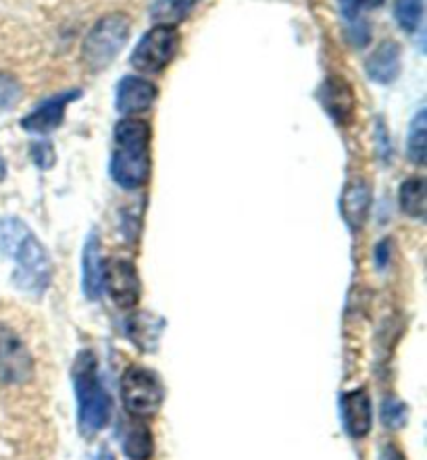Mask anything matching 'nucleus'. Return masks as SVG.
I'll use <instances>...</instances> for the list:
<instances>
[{
	"mask_svg": "<svg viewBox=\"0 0 427 460\" xmlns=\"http://www.w3.org/2000/svg\"><path fill=\"white\" fill-rule=\"evenodd\" d=\"M150 126L144 119L128 117L115 128V153L111 159V175L117 186L136 190L148 180Z\"/></svg>",
	"mask_w": 427,
	"mask_h": 460,
	"instance_id": "obj_1",
	"label": "nucleus"
},
{
	"mask_svg": "<svg viewBox=\"0 0 427 460\" xmlns=\"http://www.w3.org/2000/svg\"><path fill=\"white\" fill-rule=\"evenodd\" d=\"M71 376H74L77 409H80V412H77L80 429L85 438H92L109 423L111 406H113L101 379H98L94 354L90 350H82L77 354Z\"/></svg>",
	"mask_w": 427,
	"mask_h": 460,
	"instance_id": "obj_2",
	"label": "nucleus"
},
{
	"mask_svg": "<svg viewBox=\"0 0 427 460\" xmlns=\"http://www.w3.org/2000/svg\"><path fill=\"white\" fill-rule=\"evenodd\" d=\"M129 30L131 23L123 13H113L96 22L82 44V58L88 69L102 71L111 61H115L129 40Z\"/></svg>",
	"mask_w": 427,
	"mask_h": 460,
	"instance_id": "obj_3",
	"label": "nucleus"
},
{
	"mask_svg": "<svg viewBox=\"0 0 427 460\" xmlns=\"http://www.w3.org/2000/svg\"><path fill=\"white\" fill-rule=\"evenodd\" d=\"M15 271H13V284L19 290L31 296L46 292L52 278V265L49 252L44 251L40 240L34 234H28L15 251Z\"/></svg>",
	"mask_w": 427,
	"mask_h": 460,
	"instance_id": "obj_4",
	"label": "nucleus"
},
{
	"mask_svg": "<svg viewBox=\"0 0 427 460\" xmlns=\"http://www.w3.org/2000/svg\"><path fill=\"white\" fill-rule=\"evenodd\" d=\"M121 396L134 417H153L163 404V385L156 373L144 367H131L121 381Z\"/></svg>",
	"mask_w": 427,
	"mask_h": 460,
	"instance_id": "obj_5",
	"label": "nucleus"
},
{
	"mask_svg": "<svg viewBox=\"0 0 427 460\" xmlns=\"http://www.w3.org/2000/svg\"><path fill=\"white\" fill-rule=\"evenodd\" d=\"M180 36L171 25H155L142 40L138 42L131 55V65L142 74H159L173 61Z\"/></svg>",
	"mask_w": 427,
	"mask_h": 460,
	"instance_id": "obj_6",
	"label": "nucleus"
},
{
	"mask_svg": "<svg viewBox=\"0 0 427 460\" xmlns=\"http://www.w3.org/2000/svg\"><path fill=\"white\" fill-rule=\"evenodd\" d=\"M34 377V360L23 340L0 323V384L22 385Z\"/></svg>",
	"mask_w": 427,
	"mask_h": 460,
	"instance_id": "obj_7",
	"label": "nucleus"
},
{
	"mask_svg": "<svg viewBox=\"0 0 427 460\" xmlns=\"http://www.w3.org/2000/svg\"><path fill=\"white\" fill-rule=\"evenodd\" d=\"M102 288L109 292L111 300L121 308L136 306L142 294L136 267L120 259L102 265Z\"/></svg>",
	"mask_w": 427,
	"mask_h": 460,
	"instance_id": "obj_8",
	"label": "nucleus"
},
{
	"mask_svg": "<svg viewBox=\"0 0 427 460\" xmlns=\"http://www.w3.org/2000/svg\"><path fill=\"white\" fill-rule=\"evenodd\" d=\"M80 94H82L80 90H71V92H63V94L49 98V101L42 102L40 107L34 109L28 117H25L22 121L23 129L31 131V134H50V131H55L63 123L67 104L71 101H76Z\"/></svg>",
	"mask_w": 427,
	"mask_h": 460,
	"instance_id": "obj_9",
	"label": "nucleus"
},
{
	"mask_svg": "<svg viewBox=\"0 0 427 460\" xmlns=\"http://www.w3.org/2000/svg\"><path fill=\"white\" fill-rule=\"evenodd\" d=\"M342 419L348 436L365 438L371 429V400L365 390H352L342 396Z\"/></svg>",
	"mask_w": 427,
	"mask_h": 460,
	"instance_id": "obj_10",
	"label": "nucleus"
},
{
	"mask_svg": "<svg viewBox=\"0 0 427 460\" xmlns=\"http://www.w3.org/2000/svg\"><path fill=\"white\" fill-rule=\"evenodd\" d=\"M156 98V85L144 80V77H123L117 88V109L123 115H136L147 111Z\"/></svg>",
	"mask_w": 427,
	"mask_h": 460,
	"instance_id": "obj_11",
	"label": "nucleus"
},
{
	"mask_svg": "<svg viewBox=\"0 0 427 460\" xmlns=\"http://www.w3.org/2000/svg\"><path fill=\"white\" fill-rule=\"evenodd\" d=\"M120 436L123 452L129 460H150V456H153V433H150L148 425L140 420V417L131 415L129 419H121Z\"/></svg>",
	"mask_w": 427,
	"mask_h": 460,
	"instance_id": "obj_12",
	"label": "nucleus"
},
{
	"mask_svg": "<svg viewBox=\"0 0 427 460\" xmlns=\"http://www.w3.org/2000/svg\"><path fill=\"white\" fill-rule=\"evenodd\" d=\"M84 273V292L90 300H96L102 292V259H101V242L96 234L88 235V242L84 246L82 259Z\"/></svg>",
	"mask_w": 427,
	"mask_h": 460,
	"instance_id": "obj_13",
	"label": "nucleus"
},
{
	"mask_svg": "<svg viewBox=\"0 0 427 460\" xmlns=\"http://www.w3.org/2000/svg\"><path fill=\"white\" fill-rule=\"evenodd\" d=\"M400 71V49L394 42H384L367 58V74L373 82L390 84Z\"/></svg>",
	"mask_w": 427,
	"mask_h": 460,
	"instance_id": "obj_14",
	"label": "nucleus"
},
{
	"mask_svg": "<svg viewBox=\"0 0 427 460\" xmlns=\"http://www.w3.org/2000/svg\"><path fill=\"white\" fill-rule=\"evenodd\" d=\"M371 205V192L363 181L352 183L346 188L344 196H342V215L351 229H359L363 226L367 213H369Z\"/></svg>",
	"mask_w": 427,
	"mask_h": 460,
	"instance_id": "obj_15",
	"label": "nucleus"
},
{
	"mask_svg": "<svg viewBox=\"0 0 427 460\" xmlns=\"http://www.w3.org/2000/svg\"><path fill=\"white\" fill-rule=\"evenodd\" d=\"M321 101H324L325 109L330 111L332 117L340 123H346L352 117L354 111V101L352 92L346 84L340 80H330L324 85V94H321Z\"/></svg>",
	"mask_w": 427,
	"mask_h": 460,
	"instance_id": "obj_16",
	"label": "nucleus"
},
{
	"mask_svg": "<svg viewBox=\"0 0 427 460\" xmlns=\"http://www.w3.org/2000/svg\"><path fill=\"white\" fill-rule=\"evenodd\" d=\"M200 0H155L150 15L156 25H171L183 22L190 15V11L199 4Z\"/></svg>",
	"mask_w": 427,
	"mask_h": 460,
	"instance_id": "obj_17",
	"label": "nucleus"
},
{
	"mask_svg": "<svg viewBox=\"0 0 427 460\" xmlns=\"http://www.w3.org/2000/svg\"><path fill=\"white\" fill-rule=\"evenodd\" d=\"M400 207L409 217L423 219L425 217V181L422 177L406 180L400 188Z\"/></svg>",
	"mask_w": 427,
	"mask_h": 460,
	"instance_id": "obj_18",
	"label": "nucleus"
},
{
	"mask_svg": "<svg viewBox=\"0 0 427 460\" xmlns=\"http://www.w3.org/2000/svg\"><path fill=\"white\" fill-rule=\"evenodd\" d=\"M28 234L30 229L19 219H0V254H15L22 240Z\"/></svg>",
	"mask_w": 427,
	"mask_h": 460,
	"instance_id": "obj_19",
	"label": "nucleus"
},
{
	"mask_svg": "<svg viewBox=\"0 0 427 460\" xmlns=\"http://www.w3.org/2000/svg\"><path fill=\"white\" fill-rule=\"evenodd\" d=\"M394 17H396L400 28L413 34L422 23L423 0H396L394 3Z\"/></svg>",
	"mask_w": 427,
	"mask_h": 460,
	"instance_id": "obj_20",
	"label": "nucleus"
},
{
	"mask_svg": "<svg viewBox=\"0 0 427 460\" xmlns=\"http://www.w3.org/2000/svg\"><path fill=\"white\" fill-rule=\"evenodd\" d=\"M411 134H409V156L417 165H423L425 163V153H427V123H425V111H419L415 119L411 123Z\"/></svg>",
	"mask_w": 427,
	"mask_h": 460,
	"instance_id": "obj_21",
	"label": "nucleus"
},
{
	"mask_svg": "<svg viewBox=\"0 0 427 460\" xmlns=\"http://www.w3.org/2000/svg\"><path fill=\"white\" fill-rule=\"evenodd\" d=\"M22 98V85L9 74H0V111L15 107Z\"/></svg>",
	"mask_w": 427,
	"mask_h": 460,
	"instance_id": "obj_22",
	"label": "nucleus"
},
{
	"mask_svg": "<svg viewBox=\"0 0 427 460\" xmlns=\"http://www.w3.org/2000/svg\"><path fill=\"white\" fill-rule=\"evenodd\" d=\"M382 419H384V423L390 427V429H398V427H403L406 420V406L400 402V400L390 398L384 404Z\"/></svg>",
	"mask_w": 427,
	"mask_h": 460,
	"instance_id": "obj_23",
	"label": "nucleus"
},
{
	"mask_svg": "<svg viewBox=\"0 0 427 460\" xmlns=\"http://www.w3.org/2000/svg\"><path fill=\"white\" fill-rule=\"evenodd\" d=\"M342 3V13H344L348 22H359L357 15L360 9H373V6H379L384 0H340Z\"/></svg>",
	"mask_w": 427,
	"mask_h": 460,
	"instance_id": "obj_24",
	"label": "nucleus"
},
{
	"mask_svg": "<svg viewBox=\"0 0 427 460\" xmlns=\"http://www.w3.org/2000/svg\"><path fill=\"white\" fill-rule=\"evenodd\" d=\"M390 254H392V248H390V240H384L379 242L376 246V262L379 269H386L387 262H390Z\"/></svg>",
	"mask_w": 427,
	"mask_h": 460,
	"instance_id": "obj_25",
	"label": "nucleus"
},
{
	"mask_svg": "<svg viewBox=\"0 0 427 460\" xmlns=\"http://www.w3.org/2000/svg\"><path fill=\"white\" fill-rule=\"evenodd\" d=\"M379 460H405V455L396 448V446H386L382 455H379Z\"/></svg>",
	"mask_w": 427,
	"mask_h": 460,
	"instance_id": "obj_26",
	"label": "nucleus"
},
{
	"mask_svg": "<svg viewBox=\"0 0 427 460\" xmlns=\"http://www.w3.org/2000/svg\"><path fill=\"white\" fill-rule=\"evenodd\" d=\"M96 460H115V456L113 455H111V452L109 450H102L101 452V455H98V458Z\"/></svg>",
	"mask_w": 427,
	"mask_h": 460,
	"instance_id": "obj_27",
	"label": "nucleus"
},
{
	"mask_svg": "<svg viewBox=\"0 0 427 460\" xmlns=\"http://www.w3.org/2000/svg\"><path fill=\"white\" fill-rule=\"evenodd\" d=\"M4 175H6V165H4V159H3V156H0V181L4 180Z\"/></svg>",
	"mask_w": 427,
	"mask_h": 460,
	"instance_id": "obj_28",
	"label": "nucleus"
}]
</instances>
